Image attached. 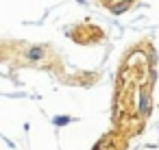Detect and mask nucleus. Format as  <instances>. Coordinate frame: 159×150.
<instances>
[]
</instances>
